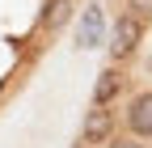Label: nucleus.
I'll return each instance as SVG.
<instances>
[{
  "mask_svg": "<svg viewBox=\"0 0 152 148\" xmlns=\"http://www.w3.org/2000/svg\"><path fill=\"white\" fill-rule=\"evenodd\" d=\"M68 17H72V0H47V9H42V26L47 34H55V30H64L68 26Z\"/></svg>",
  "mask_w": 152,
  "mask_h": 148,
  "instance_id": "39448f33",
  "label": "nucleus"
},
{
  "mask_svg": "<svg viewBox=\"0 0 152 148\" xmlns=\"http://www.w3.org/2000/svg\"><path fill=\"white\" fill-rule=\"evenodd\" d=\"M118 131V114H114V106H89V114L80 123V144L85 148H106Z\"/></svg>",
  "mask_w": 152,
  "mask_h": 148,
  "instance_id": "f03ea898",
  "label": "nucleus"
},
{
  "mask_svg": "<svg viewBox=\"0 0 152 148\" xmlns=\"http://www.w3.org/2000/svg\"><path fill=\"white\" fill-rule=\"evenodd\" d=\"M144 30H148V21H140L131 9L118 13V21H114V30H110V59H114V64H127L131 55L140 51Z\"/></svg>",
  "mask_w": 152,
  "mask_h": 148,
  "instance_id": "f257e3e1",
  "label": "nucleus"
},
{
  "mask_svg": "<svg viewBox=\"0 0 152 148\" xmlns=\"http://www.w3.org/2000/svg\"><path fill=\"white\" fill-rule=\"evenodd\" d=\"M123 89H127V76H123V68H118V64L102 68V72H97V85H93V106H114Z\"/></svg>",
  "mask_w": 152,
  "mask_h": 148,
  "instance_id": "20e7f679",
  "label": "nucleus"
},
{
  "mask_svg": "<svg viewBox=\"0 0 152 148\" xmlns=\"http://www.w3.org/2000/svg\"><path fill=\"white\" fill-rule=\"evenodd\" d=\"M80 47H97V38H102V9L93 4V9H85V21H80Z\"/></svg>",
  "mask_w": 152,
  "mask_h": 148,
  "instance_id": "423d86ee",
  "label": "nucleus"
},
{
  "mask_svg": "<svg viewBox=\"0 0 152 148\" xmlns=\"http://www.w3.org/2000/svg\"><path fill=\"white\" fill-rule=\"evenodd\" d=\"M131 13H135L140 21H148L152 17V0H131Z\"/></svg>",
  "mask_w": 152,
  "mask_h": 148,
  "instance_id": "6e6552de",
  "label": "nucleus"
},
{
  "mask_svg": "<svg viewBox=\"0 0 152 148\" xmlns=\"http://www.w3.org/2000/svg\"><path fill=\"white\" fill-rule=\"evenodd\" d=\"M127 136H135V140H152V89H144V93H135L127 102Z\"/></svg>",
  "mask_w": 152,
  "mask_h": 148,
  "instance_id": "7ed1b4c3",
  "label": "nucleus"
},
{
  "mask_svg": "<svg viewBox=\"0 0 152 148\" xmlns=\"http://www.w3.org/2000/svg\"><path fill=\"white\" fill-rule=\"evenodd\" d=\"M106 148H144V140H135V136H114Z\"/></svg>",
  "mask_w": 152,
  "mask_h": 148,
  "instance_id": "0eeeda50",
  "label": "nucleus"
}]
</instances>
